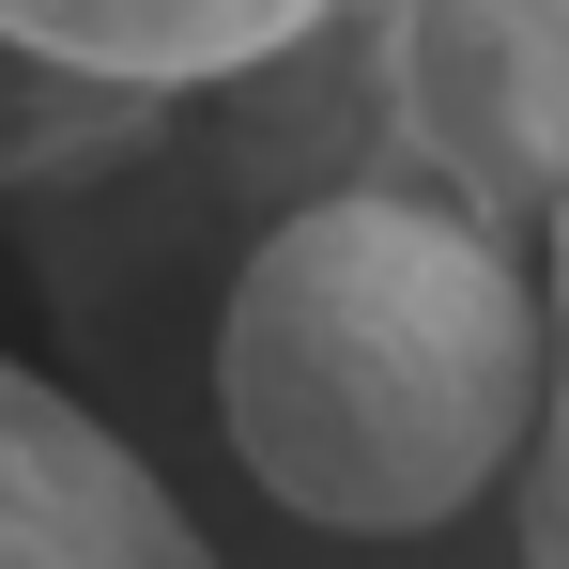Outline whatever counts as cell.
I'll use <instances>...</instances> for the list:
<instances>
[{
  "label": "cell",
  "instance_id": "cell-3",
  "mask_svg": "<svg viewBox=\"0 0 569 569\" xmlns=\"http://www.w3.org/2000/svg\"><path fill=\"white\" fill-rule=\"evenodd\" d=\"M0 569H216V539L78 385L0 355Z\"/></svg>",
  "mask_w": 569,
  "mask_h": 569
},
{
  "label": "cell",
  "instance_id": "cell-5",
  "mask_svg": "<svg viewBox=\"0 0 569 569\" xmlns=\"http://www.w3.org/2000/svg\"><path fill=\"white\" fill-rule=\"evenodd\" d=\"M123 154H154V108H108L78 78H31L16 47H0V200H78L108 186Z\"/></svg>",
  "mask_w": 569,
  "mask_h": 569
},
{
  "label": "cell",
  "instance_id": "cell-2",
  "mask_svg": "<svg viewBox=\"0 0 569 569\" xmlns=\"http://www.w3.org/2000/svg\"><path fill=\"white\" fill-rule=\"evenodd\" d=\"M339 31H355V170L539 262L569 216V0H400Z\"/></svg>",
  "mask_w": 569,
  "mask_h": 569
},
{
  "label": "cell",
  "instance_id": "cell-4",
  "mask_svg": "<svg viewBox=\"0 0 569 569\" xmlns=\"http://www.w3.org/2000/svg\"><path fill=\"white\" fill-rule=\"evenodd\" d=\"M292 31H308V0H0V47L31 78H78V93L154 108V123L262 78Z\"/></svg>",
  "mask_w": 569,
  "mask_h": 569
},
{
  "label": "cell",
  "instance_id": "cell-6",
  "mask_svg": "<svg viewBox=\"0 0 569 569\" xmlns=\"http://www.w3.org/2000/svg\"><path fill=\"white\" fill-rule=\"evenodd\" d=\"M539 308H555V400H539V447L508 477V508H523V569H569V216L539 247Z\"/></svg>",
  "mask_w": 569,
  "mask_h": 569
},
{
  "label": "cell",
  "instance_id": "cell-1",
  "mask_svg": "<svg viewBox=\"0 0 569 569\" xmlns=\"http://www.w3.org/2000/svg\"><path fill=\"white\" fill-rule=\"evenodd\" d=\"M216 431L231 462L323 539H447L492 508L539 400H555V308L539 262L477 216L400 186L292 200L216 278Z\"/></svg>",
  "mask_w": 569,
  "mask_h": 569
}]
</instances>
